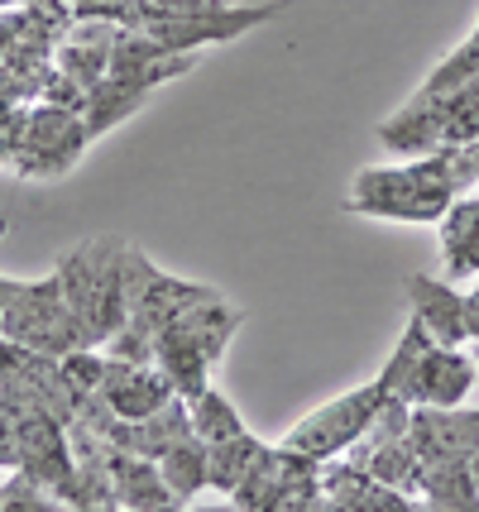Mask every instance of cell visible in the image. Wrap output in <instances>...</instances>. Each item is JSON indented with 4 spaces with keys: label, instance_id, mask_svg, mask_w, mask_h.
<instances>
[{
    "label": "cell",
    "instance_id": "6da1fadb",
    "mask_svg": "<svg viewBox=\"0 0 479 512\" xmlns=\"http://www.w3.org/2000/svg\"><path fill=\"white\" fill-rule=\"evenodd\" d=\"M456 173L446 149H432L408 168H369L355 178L350 211L355 216H379V221H441L456 197Z\"/></svg>",
    "mask_w": 479,
    "mask_h": 512
},
{
    "label": "cell",
    "instance_id": "7a4b0ae2",
    "mask_svg": "<svg viewBox=\"0 0 479 512\" xmlns=\"http://www.w3.org/2000/svg\"><path fill=\"white\" fill-rule=\"evenodd\" d=\"M388 398H393V388H388L384 374H379L374 383H365V388H355V393L336 398L331 407H317V412L297 426L283 446L297 450V455H312V460H331V455L350 450L360 436H365L369 426H374V417L384 412Z\"/></svg>",
    "mask_w": 479,
    "mask_h": 512
},
{
    "label": "cell",
    "instance_id": "3957f363",
    "mask_svg": "<svg viewBox=\"0 0 479 512\" xmlns=\"http://www.w3.org/2000/svg\"><path fill=\"white\" fill-rule=\"evenodd\" d=\"M475 379H479L475 359L432 340L427 355L417 359V369H412L403 402H412V407H460V398L470 393V383Z\"/></svg>",
    "mask_w": 479,
    "mask_h": 512
},
{
    "label": "cell",
    "instance_id": "277c9868",
    "mask_svg": "<svg viewBox=\"0 0 479 512\" xmlns=\"http://www.w3.org/2000/svg\"><path fill=\"white\" fill-rule=\"evenodd\" d=\"M408 297H412V316L427 326V335H432L436 345L460 350L470 340V312H465V297L460 292H451L446 283H436L427 273H412Z\"/></svg>",
    "mask_w": 479,
    "mask_h": 512
},
{
    "label": "cell",
    "instance_id": "5b68a950",
    "mask_svg": "<svg viewBox=\"0 0 479 512\" xmlns=\"http://www.w3.org/2000/svg\"><path fill=\"white\" fill-rule=\"evenodd\" d=\"M441 249H446V268H451V273H475L479 268V197L456 201V206L446 211Z\"/></svg>",
    "mask_w": 479,
    "mask_h": 512
},
{
    "label": "cell",
    "instance_id": "8992f818",
    "mask_svg": "<svg viewBox=\"0 0 479 512\" xmlns=\"http://www.w3.org/2000/svg\"><path fill=\"white\" fill-rule=\"evenodd\" d=\"M159 474H163V484L173 489L178 503H183V498H197V493L211 484V479H206V441L192 431L187 441H178V446L159 460Z\"/></svg>",
    "mask_w": 479,
    "mask_h": 512
},
{
    "label": "cell",
    "instance_id": "52a82bcc",
    "mask_svg": "<svg viewBox=\"0 0 479 512\" xmlns=\"http://www.w3.org/2000/svg\"><path fill=\"white\" fill-rule=\"evenodd\" d=\"M269 446H259L250 431H240V436H230L221 446H206V479H211V489H226L235 493V484L259 465V455Z\"/></svg>",
    "mask_w": 479,
    "mask_h": 512
},
{
    "label": "cell",
    "instance_id": "ba28073f",
    "mask_svg": "<svg viewBox=\"0 0 479 512\" xmlns=\"http://www.w3.org/2000/svg\"><path fill=\"white\" fill-rule=\"evenodd\" d=\"M187 412H192V431L202 436L206 446H221V441H230V436H240L245 431V422H240V412L230 407L211 383H206L197 398L187 402Z\"/></svg>",
    "mask_w": 479,
    "mask_h": 512
},
{
    "label": "cell",
    "instance_id": "9c48e42d",
    "mask_svg": "<svg viewBox=\"0 0 479 512\" xmlns=\"http://www.w3.org/2000/svg\"><path fill=\"white\" fill-rule=\"evenodd\" d=\"M20 292H24V283H10V278H0V312H5V307H10V302H15Z\"/></svg>",
    "mask_w": 479,
    "mask_h": 512
},
{
    "label": "cell",
    "instance_id": "30bf717a",
    "mask_svg": "<svg viewBox=\"0 0 479 512\" xmlns=\"http://www.w3.org/2000/svg\"><path fill=\"white\" fill-rule=\"evenodd\" d=\"M187 512H240L235 503H197V508H187Z\"/></svg>",
    "mask_w": 479,
    "mask_h": 512
},
{
    "label": "cell",
    "instance_id": "8fae6325",
    "mask_svg": "<svg viewBox=\"0 0 479 512\" xmlns=\"http://www.w3.org/2000/svg\"><path fill=\"white\" fill-rule=\"evenodd\" d=\"M470 469H475V484H479V450H475V460H470Z\"/></svg>",
    "mask_w": 479,
    "mask_h": 512
},
{
    "label": "cell",
    "instance_id": "7c38bea8",
    "mask_svg": "<svg viewBox=\"0 0 479 512\" xmlns=\"http://www.w3.org/2000/svg\"><path fill=\"white\" fill-rule=\"evenodd\" d=\"M0 412H5V402H0Z\"/></svg>",
    "mask_w": 479,
    "mask_h": 512
}]
</instances>
